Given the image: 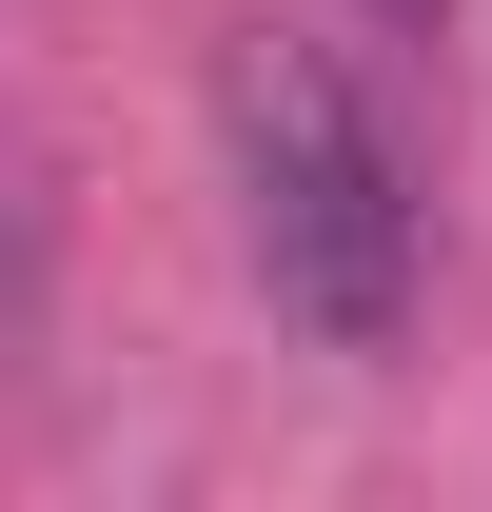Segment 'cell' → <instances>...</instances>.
Segmentation results:
<instances>
[{
  "mask_svg": "<svg viewBox=\"0 0 492 512\" xmlns=\"http://www.w3.org/2000/svg\"><path fill=\"white\" fill-rule=\"evenodd\" d=\"M394 20H433V0H394Z\"/></svg>",
  "mask_w": 492,
  "mask_h": 512,
  "instance_id": "cell-2",
  "label": "cell"
},
{
  "mask_svg": "<svg viewBox=\"0 0 492 512\" xmlns=\"http://www.w3.org/2000/svg\"><path fill=\"white\" fill-rule=\"evenodd\" d=\"M217 138H237V256H256V296H276V335H315V355L374 375V355L414 335L433 217H414L394 119L355 99V60L256 20L237 60H217Z\"/></svg>",
  "mask_w": 492,
  "mask_h": 512,
  "instance_id": "cell-1",
  "label": "cell"
}]
</instances>
